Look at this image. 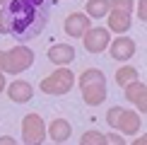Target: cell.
Masks as SVG:
<instances>
[{"label":"cell","instance_id":"1","mask_svg":"<svg viewBox=\"0 0 147 145\" xmlns=\"http://www.w3.org/2000/svg\"><path fill=\"white\" fill-rule=\"evenodd\" d=\"M51 17V0H5L0 7V34L17 41L36 39Z\"/></svg>","mask_w":147,"mask_h":145},{"label":"cell","instance_id":"2","mask_svg":"<svg viewBox=\"0 0 147 145\" xmlns=\"http://www.w3.org/2000/svg\"><path fill=\"white\" fill-rule=\"evenodd\" d=\"M80 89L89 106H99L106 99V77L99 68H87L80 75Z\"/></svg>","mask_w":147,"mask_h":145},{"label":"cell","instance_id":"3","mask_svg":"<svg viewBox=\"0 0 147 145\" xmlns=\"http://www.w3.org/2000/svg\"><path fill=\"white\" fill-rule=\"evenodd\" d=\"M34 63V51L29 46H15L10 51H3L0 56V70L10 72V75H20Z\"/></svg>","mask_w":147,"mask_h":145},{"label":"cell","instance_id":"4","mask_svg":"<svg viewBox=\"0 0 147 145\" xmlns=\"http://www.w3.org/2000/svg\"><path fill=\"white\" fill-rule=\"evenodd\" d=\"M106 123L111 126V128L121 131L123 136H138V133H140V126H142V121H140V114L130 111V109L111 106V109L106 111Z\"/></svg>","mask_w":147,"mask_h":145},{"label":"cell","instance_id":"5","mask_svg":"<svg viewBox=\"0 0 147 145\" xmlns=\"http://www.w3.org/2000/svg\"><path fill=\"white\" fill-rule=\"evenodd\" d=\"M72 85H75V75L68 68H58L48 77L41 80V92H46V94H68L72 89Z\"/></svg>","mask_w":147,"mask_h":145},{"label":"cell","instance_id":"6","mask_svg":"<svg viewBox=\"0 0 147 145\" xmlns=\"http://www.w3.org/2000/svg\"><path fill=\"white\" fill-rule=\"evenodd\" d=\"M22 138L27 145H41L46 140V126L39 114H27L22 119Z\"/></svg>","mask_w":147,"mask_h":145},{"label":"cell","instance_id":"7","mask_svg":"<svg viewBox=\"0 0 147 145\" xmlns=\"http://www.w3.org/2000/svg\"><path fill=\"white\" fill-rule=\"evenodd\" d=\"M82 41H84V48L89 53H101L109 48V41H111V34L109 29L104 27H89L87 32L82 34Z\"/></svg>","mask_w":147,"mask_h":145},{"label":"cell","instance_id":"8","mask_svg":"<svg viewBox=\"0 0 147 145\" xmlns=\"http://www.w3.org/2000/svg\"><path fill=\"white\" fill-rule=\"evenodd\" d=\"M87 29H89V20L84 12H72V15L65 17V34L72 36V39H80Z\"/></svg>","mask_w":147,"mask_h":145},{"label":"cell","instance_id":"9","mask_svg":"<svg viewBox=\"0 0 147 145\" xmlns=\"http://www.w3.org/2000/svg\"><path fill=\"white\" fill-rule=\"evenodd\" d=\"M133 53H135V41L130 36L113 39V44H111V58L113 60H128V58H133Z\"/></svg>","mask_w":147,"mask_h":145},{"label":"cell","instance_id":"10","mask_svg":"<svg viewBox=\"0 0 147 145\" xmlns=\"http://www.w3.org/2000/svg\"><path fill=\"white\" fill-rule=\"evenodd\" d=\"M7 97L15 104H24V102H29L34 97V89H32V85H29L27 80H15L7 87Z\"/></svg>","mask_w":147,"mask_h":145},{"label":"cell","instance_id":"11","mask_svg":"<svg viewBox=\"0 0 147 145\" xmlns=\"http://www.w3.org/2000/svg\"><path fill=\"white\" fill-rule=\"evenodd\" d=\"M109 15V29L116 34H125L128 29H130V24H133V17L128 15V12H121V10H109L106 12Z\"/></svg>","mask_w":147,"mask_h":145},{"label":"cell","instance_id":"12","mask_svg":"<svg viewBox=\"0 0 147 145\" xmlns=\"http://www.w3.org/2000/svg\"><path fill=\"white\" fill-rule=\"evenodd\" d=\"M48 58L56 65H68V63H72V58H75V48L70 44H53L48 48Z\"/></svg>","mask_w":147,"mask_h":145},{"label":"cell","instance_id":"13","mask_svg":"<svg viewBox=\"0 0 147 145\" xmlns=\"http://www.w3.org/2000/svg\"><path fill=\"white\" fill-rule=\"evenodd\" d=\"M70 136H72V126L65 119H53L51 121V126H48V138H51L53 143H65Z\"/></svg>","mask_w":147,"mask_h":145},{"label":"cell","instance_id":"14","mask_svg":"<svg viewBox=\"0 0 147 145\" xmlns=\"http://www.w3.org/2000/svg\"><path fill=\"white\" fill-rule=\"evenodd\" d=\"M125 99L133 102L140 111H145V85L138 82V80L128 82V85H125Z\"/></svg>","mask_w":147,"mask_h":145},{"label":"cell","instance_id":"15","mask_svg":"<svg viewBox=\"0 0 147 145\" xmlns=\"http://www.w3.org/2000/svg\"><path fill=\"white\" fill-rule=\"evenodd\" d=\"M111 10V3L109 0H87V15L99 20V17H106V12Z\"/></svg>","mask_w":147,"mask_h":145},{"label":"cell","instance_id":"16","mask_svg":"<svg viewBox=\"0 0 147 145\" xmlns=\"http://www.w3.org/2000/svg\"><path fill=\"white\" fill-rule=\"evenodd\" d=\"M138 80V70L133 68V65H123V68L116 70V85H121V87H125L128 82Z\"/></svg>","mask_w":147,"mask_h":145},{"label":"cell","instance_id":"17","mask_svg":"<svg viewBox=\"0 0 147 145\" xmlns=\"http://www.w3.org/2000/svg\"><path fill=\"white\" fill-rule=\"evenodd\" d=\"M80 145H106V136L101 131H87L80 138Z\"/></svg>","mask_w":147,"mask_h":145},{"label":"cell","instance_id":"18","mask_svg":"<svg viewBox=\"0 0 147 145\" xmlns=\"http://www.w3.org/2000/svg\"><path fill=\"white\" fill-rule=\"evenodd\" d=\"M109 3H111V10H121V12L133 15V0H109Z\"/></svg>","mask_w":147,"mask_h":145},{"label":"cell","instance_id":"19","mask_svg":"<svg viewBox=\"0 0 147 145\" xmlns=\"http://www.w3.org/2000/svg\"><path fill=\"white\" fill-rule=\"evenodd\" d=\"M106 145H125V140L118 133H111V136H106Z\"/></svg>","mask_w":147,"mask_h":145},{"label":"cell","instance_id":"20","mask_svg":"<svg viewBox=\"0 0 147 145\" xmlns=\"http://www.w3.org/2000/svg\"><path fill=\"white\" fill-rule=\"evenodd\" d=\"M138 17L145 20V0H138Z\"/></svg>","mask_w":147,"mask_h":145},{"label":"cell","instance_id":"21","mask_svg":"<svg viewBox=\"0 0 147 145\" xmlns=\"http://www.w3.org/2000/svg\"><path fill=\"white\" fill-rule=\"evenodd\" d=\"M133 145H145V138H142V136H140V138H135V143H133Z\"/></svg>","mask_w":147,"mask_h":145},{"label":"cell","instance_id":"22","mask_svg":"<svg viewBox=\"0 0 147 145\" xmlns=\"http://www.w3.org/2000/svg\"><path fill=\"white\" fill-rule=\"evenodd\" d=\"M5 89V77H3V72H0V92Z\"/></svg>","mask_w":147,"mask_h":145},{"label":"cell","instance_id":"23","mask_svg":"<svg viewBox=\"0 0 147 145\" xmlns=\"http://www.w3.org/2000/svg\"><path fill=\"white\" fill-rule=\"evenodd\" d=\"M0 145H15V143H12V140H7V138H5V140L0 143Z\"/></svg>","mask_w":147,"mask_h":145},{"label":"cell","instance_id":"24","mask_svg":"<svg viewBox=\"0 0 147 145\" xmlns=\"http://www.w3.org/2000/svg\"><path fill=\"white\" fill-rule=\"evenodd\" d=\"M3 3H5V0H0V5H3Z\"/></svg>","mask_w":147,"mask_h":145},{"label":"cell","instance_id":"25","mask_svg":"<svg viewBox=\"0 0 147 145\" xmlns=\"http://www.w3.org/2000/svg\"><path fill=\"white\" fill-rule=\"evenodd\" d=\"M56 145H63V143H56Z\"/></svg>","mask_w":147,"mask_h":145},{"label":"cell","instance_id":"26","mask_svg":"<svg viewBox=\"0 0 147 145\" xmlns=\"http://www.w3.org/2000/svg\"><path fill=\"white\" fill-rule=\"evenodd\" d=\"M0 56H3V51H0Z\"/></svg>","mask_w":147,"mask_h":145}]
</instances>
